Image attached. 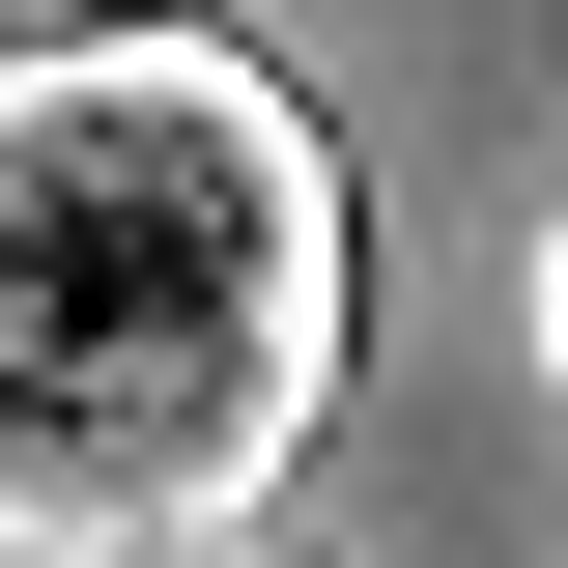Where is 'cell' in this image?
Returning a JSON list of instances; mask_svg holds the SVG:
<instances>
[{
    "label": "cell",
    "mask_w": 568,
    "mask_h": 568,
    "mask_svg": "<svg viewBox=\"0 0 568 568\" xmlns=\"http://www.w3.org/2000/svg\"><path fill=\"white\" fill-rule=\"evenodd\" d=\"M0 568H58V540H0Z\"/></svg>",
    "instance_id": "277c9868"
},
{
    "label": "cell",
    "mask_w": 568,
    "mask_h": 568,
    "mask_svg": "<svg viewBox=\"0 0 568 568\" xmlns=\"http://www.w3.org/2000/svg\"><path fill=\"white\" fill-rule=\"evenodd\" d=\"M342 398V142L227 29L0 58V540H200Z\"/></svg>",
    "instance_id": "6da1fadb"
},
{
    "label": "cell",
    "mask_w": 568,
    "mask_h": 568,
    "mask_svg": "<svg viewBox=\"0 0 568 568\" xmlns=\"http://www.w3.org/2000/svg\"><path fill=\"white\" fill-rule=\"evenodd\" d=\"M114 568H284V540H227V511H200V540H114Z\"/></svg>",
    "instance_id": "7a4b0ae2"
},
{
    "label": "cell",
    "mask_w": 568,
    "mask_h": 568,
    "mask_svg": "<svg viewBox=\"0 0 568 568\" xmlns=\"http://www.w3.org/2000/svg\"><path fill=\"white\" fill-rule=\"evenodd\" d=\"M540 398H568V227H540Z\"/></svg>",
    "instance_id": "3957f363"
}]
</instances>
